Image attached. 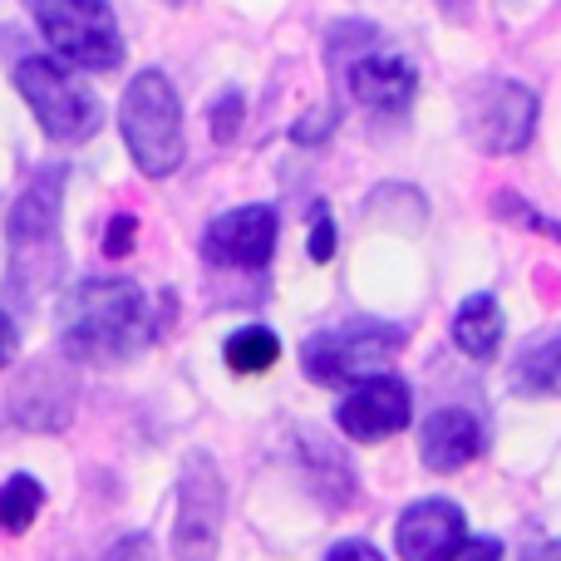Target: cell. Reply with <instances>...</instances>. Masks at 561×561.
Returning a JSON list of instances; mask_svg holds the SVG:
<instances>
[{"label": "cell", "mask_w": 561, "mask_h": 561, "mask_svg": "<svg viewBox=\"0 0 561 561\" xmlns=\"http://www.w3.org/2000/svg\"><path fill=\"white\" fill-rule=\"evenodd\" d=\"M148 296L134 280H79L59 300V345L79 365H114L148 340Z\"/></svg>", "instance_id": "1"}, {"label": "cell", "mask_w": 561, "mask_h": 561, "mask_svg": "<svg viewBox=\"0 0 561 561\" xmlns=\"http://www.w3.org/2000/svg\"><path fill=\"white\" fill-rule=\"evenodd\" d=\"M118 128H124L128 158L144 178H168L183 163V104H178V89L168 84V75L158 69H144L124 89Z\"/></svg>", "instance_id": "2"}, {"label": "cell", "mask_w": 561, "mask_h": 561, "mask_svg": "<svg viewBox=\"0 0 561 561\" xmlns=\"http://www.w3.org/2000/svg\"><path fill=\"white\" fill-rule=\"evenodd\" d=\"M59 203H65V168H45L10 207L5 242H10V286L39 290L59 272Z\"/></svg>", "instance_id": "3"}, {"label": "cell", "mask_w": 561, "mask_h": 561, "mask_svg": "<svg viewBox=\"0 0 561 561\" xmlns=\"http://www.w3.org/2000/svg\"><path fill=\"white\" fill-rule=\"evenodd\" d=\"M15 89L25 94L30 114L39 118L49 138L59 144H79L99 128V99L84 89V79L75 75V65H65L59 55H25L15 65Z\"/></svg>", "instance_id": "4"}, {"label": "cell", "mask_w": 561, "mask_h": 561, "mask_svg": "<svg viewBox=\"0 0 561 561\" xmlns=\"http://www.w3.org/2000/svg\"><path fill=\"white\" fill-rule=\"evenodd\" d=\"M35 20L65 65L108 75L124 59V35L108 0H35Z\"/></svg>", "instance_id": "5"}, {"label": "cell", "mask_w": 561, "mask_h": 561, "mask_svg": "<svg viewBox=\"0 0 561 561\" xmlns=\"http://www.w3.org/2000/svg\"><path fill=\"white\" fill-rule=\"evenodd\" d=\"M404 350V330L385 325V320H355V325L325 330L306 345V375L316 385H359V379L379 375L394 365V355Z\"/></svg>", "instance_id": "6"}, {"label": "cell", "mask_w": 561, "mask_h": 561, "mask_svg": "<svg viewBox=\"0 0 561 561\" xmlns=\"http://www.w3.org/2000/svg\"><path fill=\"white\" fill-rule=\"evenodd\" d=\"M227 488L222 468L207 454H187L178 473V513H173V557L178 561H217L222 547Z\"/></svg>", "instance_id": "7"}, {"label": "cell", "mask_w": 561, "mask_h": 561, "mask_svg": "<svg viewBox=\"0 0 561 561\" xmlns=\"http://www.w3.org/2000/svg\"><path fill=\"white\" fill-rule=\"evenodd\" d=\"M468 134L483 153H517L537 134V94L517 79H488L468 99Z\"/></svg>", "instance_id": "8"}, {"label": "cell", "mask_w": 561, "mask_h": 561, "mask_svg": "<svg viewBox=\"0 0 561 561\" xmlns=\"http://www.w3.org/2000/svg\"><path fill=\"white\" fill-rule=\"evenodd\" d=\"M276 207L252 203V207H232L222 213L213 227L203 232V256L213 266H242V272H262L276 256Z\"/></svg>", "instance_id": "9"}, {"label": "cell", "mask_w": 561, "mask_h": 561, "mask_svg": "<svg viewBox=\"0 0 561 561\" xmlns=\"http://www.w3.org/2000/svg\"><path fill=\"white\" fill-rule=\"evenodd\" d=\"M409 419H414V394H409V385L399 375H389V369H379V375L359 379L355 394L340 404L335 424L345 428L355 444H379V438H394L399 428H409Z\"/></svg>", "instance_id": "10"}, {"label": "cell", "mask_w": 561, "mask_h": 561, "mask_svg": "<svg viewBox=\"0 0 561 561\" xmlns=\"http://www.w3.org/2000/svg\"><path fill=\"white\" fill-rule=\"evenodd\" d=\"M468 542V517L458 503L428 497L399 513L394 523V552L399 561H454V552Z\"/></svg>", "instance_id": "11"}, {"label": "cell", "mask_w": 561, "mask_h": 561, "mask_svg": "<svg viewBox=\"0 0 561 561\" xmlns=\"http://www.w3.org/2000/svg\"><path fill=\"white\" fill-rule=\"evenodd\" d=\"M419 75L404 55H389V49H365V55L350 65V94L379 118H394L414 104Z\"/></svg>", "instance_id": "12"}, {"label": "cell", "mask_w": 561, "mask_h": 561, "mask_svg": "<svg viewBox=\"0 0 561 561\" xmlns=\"http://www.w3.org/2000/svg\"><path fill=\"white\" fill-rule=\"evenodd\" d=\"M419 454L428 473H458L483 454V424L473 409H438L419 428Z\"/></svg>", "instance_id": "13"}, {"label": "cell", "mask_w": 561, "mask_h": 561, "mask_svg": "<svg viewBox=\"0 0 561 561\" xmlns=\"http://www.w3.org/2000/svg\"><path fill=\"white\" fill-rule=\"evenodd\" d=\"M503 306L497 296H468L454 316V345L463 350L468 359H493L497 345H503Z\"/></svg>", "instance_id": "14"}, {"label": "cell", "mask_w": 561, "mask_h": 561, "mask_svg": "<svg viewBox=\"0 0 561 561\" xmlns=\"http://www.w3.org/2000/svg\"><path fill=\"white\" fill-rule=\"evenodd\" d=\"M513 389L517 394H533V399H552L561 394V330L537 345H527L513 365Z\"/></svg>", "instance_id": "15"}, {"label": "cell", "mask_w": 561, "mask_h": 561, "mask_svg": "<svg viewBox=\"0 0 561 561\" xmlns=\"http://www.w3.org/2000/svg\"><path fill=\"white\" fill-rule=\"evenodd\" d=\"M280 359V340L276 330L266 325H242L232 340H227V365H232V375H266V369H276Z\"/></svg>", "instance_id": "16"}, {"label": "cell", "mask_w": 561, "mask_h": 561, "mask_svg": "<svg viewBox=\"0 0 561 561\" xmlns=\"http://www.w3.org/2000/svg\"><path fill=\"white\" fill-rule=\"evenodd\" d=\"M39 507H45V488H39L35 478L30 473L5 478V488H0V527H5V533H25L39 517Z\"/></svg>", "instance_id": "17"}, {"label": "cell", "mask_w": 561, "mask_h": 561, "mask_svg": "<svg viewBox=\"0 0 561 561\" xmlns=\"http://www.w3.org/2000/svg\"><path fill=\"white\" fill-rule=\"evenodd\" d=\"M497 213H503L507 222L527 227V232H542V237H552V242H561V222H557V217H547V213H537V207H527L517 193H503V197H497Z\"/></svg>", "instance_id": "18"}, {"label": "cell", "mask_w": 561, "mask_h": 561, "mask_svg": "<svg viewBox=\"0 0 561 561\" xmlns=\"http://www.w3.org/2000/svg\"><path fill=\"white\" fill-rule=\"evenodd\" d=\"M242 114H247L242 89H227V94L213 104V114H207V124H213V138H217V144H232L237 128H242Z\"/></svg>", "instance_id": "19"}, {"label": "cell", "mask_w": 561, "mask_h": 561, "mask_svg": "<svg viewBox=\"0 0 561 561\" xmlns=\"http://www.w3.org/2000/svg\"><path fill=\"white\" fill-rule=\"evenodd\" d=\"M335 256V217H330L325 203L310 207V262L325 266Z\"/></svg>", "instance_id": "20"}, {"label": "cell", "mask_w": 561, "mask_h": 561, "mask_svg": "<svg viewBox=\"0 0 561 561\" xmlns=\"http://www.w3.org/2000/svg\"><path fill=\"white\" fill-rule=\"evenodd\" d=\"M104 561H158V547H153V537L128 533L124 542L108 547V557H104Z\"/></svg>", "instance_id": "21"}, {"label": "cell", "mask_w": 561, "mask_h": 561, "mask_svg": "<svg viewBox=\"0 0 561 561\" xmlns=\"http://www.w3.org/2000/svg\"><path fill=\"white\" fill-rule=\"evenodd\" d=\"M134 232H138V217H134V213H118L114 222H108L104 252H108V256H128V247H134Z\"/></svg>", "instance_id": "22"}, {"label": "cell", "mask_w": 561, "mask_h": 561, "mask_svg": "<svg viewBox=\"0 0 561 561\" xmlns=\"http://www.w3.org/2000/svg\"><path fill=\"white\" fill-rule=\"evenodd\" d=\"M454 561H503V542L497 537H468L454 552Z\"/></svg>", "instance_id": "23"}, {"label": "cell", "mask_w": 561, "mask_h": 561, "mask_svg": "<svg viewBox=\"0 0 561 561\" xmlns=\"http://www.w3.org/2000/svg\"><path fill=\"white\" fill-rule=\"evenodd\" d=\"M15 350H20V335H15V320L5 316V310H0V369L10 365V359H15Z\"/></svg>", "instance_id": "24"}, {"label": "cell", "mask_w": 561, "mask_h": 561, "mask_svg": "<svg viewBox=\"0 0 561 561\" xmlns=\"http://www.w3.org/2000/svg\"><path fill=\"white\" fill-rule=\"evenodd\" d=\"M325 561H385V557H379L369 542H345V547H335Z\"/></svg>", "instance_id": "25"}, {"label": "cell", "mask_w": 561, "mask_h": 561, "mask_svg": "<svg viewBox=\"0 0 561 561\" xmlns=\"http://www.w3.org/2000/svg\"><path fill=\"white\" fill-rule=\"evenodd\" d=\"M523 557L527 561H561V542H537V547H527Z\"/></svg>", "instance_id": "26"}]
</instances>
